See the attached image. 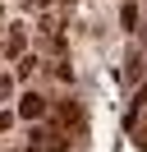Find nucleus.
Listing matches in <instances>:
<instances>
[{"label":"nucleus","instance_id":"nucleus-6","mask_svg":"<svg viewBox=\"0 0 147 152\" xmlns=\"http://www.w3.org/2000/svg\"><path fill=\"white\" fill-rule=\"evenodd\" d=\"M9 124H14V115H9V111H0V134H5Z\"/></svg>","mask_w":147,"mask_h":152},{"label":"nucleus","instance_id":"nucleus-5","mask_svg":"<svg viewBox=\"0 0 147 152\" xmlns=\"http://www.w3.org/2000/svg\"><path fill=\"white\" fill-rule=\"evenodd\" d=\"M9 92H14V78H9V74H0V102H5Z\"/></svg>","mask_w":147,"mask_h":152},{"label":"nucleus","instance_id":"nucleus-1","mask_svg":"<svg viewBox=\"0 0 147 152\" xmlns=\"http://www.w3.org/2000/svg\"><path fill=\"white\" fill-rule=\"evenodd\" d=\"M46 111H51V102H46L41 92H23V97H18V106H14V115H23V120H41Z\"/></svg>","mask_w":147,"mask_h":152},{"label":"nucleus","instance_id":"nucleus-3","mask_svg":"<svg viewBox=\"0 0 147 152\" xmlns=\"http://www.w3.org/2000/svg\"><path fill=\"white\" fill-rule=\"evenodd\" d=\"M37 65H41L37 56H18V69H14V78H23V83H28V78L37 74Z\"/></svg>","mask_w":147,"mask_h":152},{"label":"nucleus","instance_id":"nucleus-4","mask_svg":"<svg viewBox=\"0 0 147 152\" xmlns=\"http://www.w3.org/2000/svg\"><path fill=\"white\" fill-rule=\"evenodd\" d=\"M119 23H124V28H138V5H124V10H119Z\"/></svg>","mask_w":147,"mask_h":152},{"label":"nucleus","instance_id":"nucleus-2","mask_svg":"<svg viewBox=\"0 0 147 152\" xmlns=\"http://www.w3.org/2000/svg\"><path fill=\"white\" fill-rule=\"evenodd\" d=\"M23 46H28V28H23V23H14L9 37H5V46H0V60H18V56H23Z\"/></svg>","mask_w":147,"mask_h":152},{"label":"nucleus","instance_id":"nucleus-7","mask_svg":"<svg viewBox=\"0 0 147 152\" xmlns=\"http://www.w3.org/2000/svg\"><path fill=\"white\" fill-rule=\"evenodd\" d=\"M23 5H46V0H23Z\"/></svg>","mask_w":147,"mask_h":152}]
</instances>
